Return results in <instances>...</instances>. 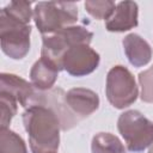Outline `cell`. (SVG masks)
<instances>
[{
	"label": "cell",
	"mask_w": 153,
	"mask_h": 153,
	"mask_svg": "<svg viewBox=\"0 0 153 153\" xmlns=\"http://www.w3.org/2000/svg\"><path fill=\"white\" fill-rule=\"evenodd\" d=\"M30 105H44L51 109L60 120L61 130H69L80 121V118L76 117L68 108L66 103V92L60 87L50 88L48 91L37 90L29 106Z\"/></svg>",
	"instance_id": "ba28073f"
},
{
	"label": "cell",
	"mask_w": 153,
	"mask_h": 153,
	"mask_svg": "<svg viewBox=\"0 0 153 153\" xmlns=\"http://www.w3.org/2000/svg\"><path fill=\"white\" fill-rule=\"evenodd\" d=\"M139 6L134 1H121L116 5L112 16L105 22V29L110 32H124L137 26Z\"/></svg>",
	"instance_id": "8fae6325"
},
{
	"label": "cell",
	"mask_w": 153,
	"mask_h": 153,
	"mask_svg": "<svg viewBox=\"0 0 153 153\" xmlns=\"http://www.w3.org/2000/svg\"><path fill=\"white\" fill-rule=\"evenodd\" d=\"M84 6L87 13L98 20H108L116 8V4L111 0H88L85 1Z\"/></svg>",
	"instance_id": "2e32d148"
},
{
	"label": "cell",
	"mask_w": 153,
	"mask_h": 153,
	"mask_svg": "<svg viewBox=\"0 0 153 153\" xmlns=\"http://www.w3.org/2000/svg\"><path fill=\"white\" fill-rule=\"evenodd\" d=\"M122 45L129 63L136 68L146 66L152 59L149 43L137 33L127 35L122 41Z\"/></svg>",
	"instance_id": "7c38bea8"
},
{
	"label": "cell",
	"mask_w": 153,
	"mask_h": 153,
	"mask_svg": "<svg viewBox=\"0 0 153 153\" xmlns=\"http://www.w3.org/2000/svg\"><path fill=\"white\" fill-rule=\"evenodd\" d=\"M117 129L130 152H142L153 143V122L137 110L122 112L117 120Z\"/></svg>",
	"instance_id": "277c9868"
},
{
	"label": "cell",
	"mask_w": 153,
	"mask_h": 153,
	"mask_svg": "<svg viewBox=\"0 0 153 153\" xmlns=\"http://www.w3.org/2000/svg\"><path fill=\"white\" fill-rule=\"evenodd\" d=\"M91 151L92 153H127L121 140L116 135L105 131L97 133L92 137Z\"/></svg>",
	"instance_id": "5bb4252c"
},
{
	"label": "cell",
	"mask_w": 153,
	"mask_h": 153,
	"mask_svg": "<svg viewBox=\"0 0 153 153\" xmlns=\"http://www.w3.org/2000/svg\"><path fill=\"white\" fill-rule=\"evenodd\" d=\"M93 32L81 25H72L59 31L42 36L41 57L53 62L59 71H62V57L65 53L76 44H90Z\"/></svg>",
	"instance_id": "7a4b0ae2"
},
{
	"label": "cell",
	"mask_w": 153,
	"mask_h": 153,
	"mask_svg": "<svg viewBox=\"0 0 153 153\" xmlns=\"http://www.w3.org/2000/svg\"><path fill=\"white\" fill-rule=\"evenodd\" d=\"M36 91L37 88H35L31 82L16 74H0V93H5L13 97L23 108L29 106L31 99L36 94Z\"/></svg>",
	"instance_id": "9c48e42d"
},
{
	"label": "cell",
	"mask_w": 153,
	"mask_h": 153,
	"mask_svg": "<svg viewBox=\"0 0 153 153\" xmlns=\"http://www.w3.org/2000/svg\"><path fill=\"white\" fill-rule=\"evenodd\" d=\"M0 153H27L23 137L10 128H0Z\"/></svg>",
	"instance_id": "9a60e30c"
},
{
	"label": "cell",
	"mask_w": 153,
	"mask_h": 153,
	"mask_svg": "<svg viewBox=\"0 0 153 153\" xmlns=\"http://www.w3.org/2000/svg\"><path fill=\"white\" fill-rule=\"evenodd\" d=\"M32 153H57L56 151H35Z\"/></svg>",
	"instance_id": "ffe728a7"
},
{
	"label": "cell",
	"mask_w": 153,
	"mask_h": 153,
	"mask_svg": "<svg viewBox=\"0 0 153 153\" xmlns=\"http://www.w3.org/2000/svg\"><path fill=\"white\" fill-rule=\"evenodd\" d=\"M148 153H153V143L149 146V149H148Z\"/></svg>",
	"instance_id": "44dd1931"
},
{
	"label": "cell",
	"mask_w": 153,
	"mask_h": 153,
	"mask_svg": "<svg viewBox=\"0 0 153 153\" xmlns=\"http://www.w3.org/2000/svg\"><path fill=\"white\" fill-rule=\"evenodd\" d=\"M59 68L47 59L37 60L30 71L31 84L39 91H48L53 88L59 76Z\"/></svg>",
	"instance_id": "4fadbf2b"
},
{
	"label": "cell",
	"mask_w": 153,
	"mask_h": 153,
	"mask_svg": "<svg viewBox=\"0 0 153 153\" xmlns=\"http://www.w3.org/2000/svg\"><path fill=\"white\" fill-rule=\"evenodd\" d=\"M31 25L24 24L0 11V45L5 55L22 60L30 50Z\"/></svg>",
	"instance_id": "5b68a950"
},
{
	"label": "cell",
	"mask_w": 153,
	"mask_h": 153,
	"mask_svg": "<svg viewBox=\"0 0 153 153\" xmlns=\"http://www.w3.org/2000/svg\"><path fill=\"white\" fill-rule=\"evenodd\" d=\"M18 102L5 93H0V128H8L12 118L17 114L18 110Z\"/></svg>",
	"instance_id": "ac0fdd59"
},
{
	"label": "cell",
	"mask_w": 153,
	"mask_h": 153,
	"mask_svg": "<svg viewBox=\"0 0 153 153\" xmlns=\"http://www.w3.org/2000/svg\"><path fill=\"white\" fill-rule=\"evenodd\" d=\"M137 78L141 87V100L145 103H153V65L143 72H140Z\"/></svg>",
	"instance_id": "d6986e66"
},
{
	"label": "cell",
	"mask_w": 153,
	"mask_h": 153,
	"mask_svg": "<svg viewBox=\"0 0 153 153\" xmlns=\"http://www.w3.org/2000/svg\"><path fill=\"white\" fill-rule=\"evenodd\" d=\"M24 128L31 152L56 151L60 146L61 124L57 115L44 105H30L23 112Z\"/></svg>",
	"instance_id": "6da1fadb"
},
{
	"label": "cell",
	"mask_w": 153,
	"mask_h": 153,
	"mask_svg": "<svg viewBox=\"0 0 153 153\" xmlns=\"http://www.w3.org/2000/svg\"><path fill=\"white\" fill-rule=\"evenodd\" d=\"M105 94L109 103L116 109H124L135 103L139 88L134 75L127 67L117 65L108 72Z\"/></svg>",
	"instance_id": "8992f818"
},
{
	"label": "cell",
	"mask_w": 153,
	"mask_h": 153,
	"mask_svg": "<svg viewBox=\"0 0 153 153\" xmlns=\"http://www.w3.org/2000/svg\"><path fill=\"white\" fill-rule=\"evenodd\" d=\"M1 11L24 24H30V20L33 17V10L29 1H11L8 5L2 7Z\"/></svg>",
	"instance_id": "e0dca14e"
},
{
	"label": "cell",
	"mask_w": 153,
	"mask_h": 153,
	"mask_svg": "<svg viewBox=\"0 0 153 153\" xmlns=\"http://www.w3.org/2000/svg\"><path fill=\"white\" fill-rule=\"evenodd\" d=\"M33 20L42 36L48 35L72 26L78 20V6L67 1H41L35 5Z\"/></svg>",
	"instance_id": "3957f363"
},
{
	"label": "cell",
	"mask_w": 153,
	"mask_h": 153,
	"mask_svg": "<svg viewBox=\"0 0 153 153\" xmlns=\"http://www.w3.org/2000/svg\"><path fill=\"white\" fill-rule=\"evenodd\" d=\"M66 103L71 111L81 120L99 108V97L90 88L74 87L66 93Z\"/></svg>",
	"instance_id": "30bf717a"
},
{
	"label": "cell",
	"mask_w": 153,
	"mask_h": 153,
	"mask_svg": "<svg viewBox=\"0 0 153 153\" xmlns=\"http://www.w3.org/2000/svg\"><path fill=\"white\" fill-rule=\"evenodd\" d=\"M99 54L90 44L71 47L62 57V68L72 76H85L94 72L99 65Z\"/></svg>",
	"instance_id": "52a82bcc"
}]
</instances>
